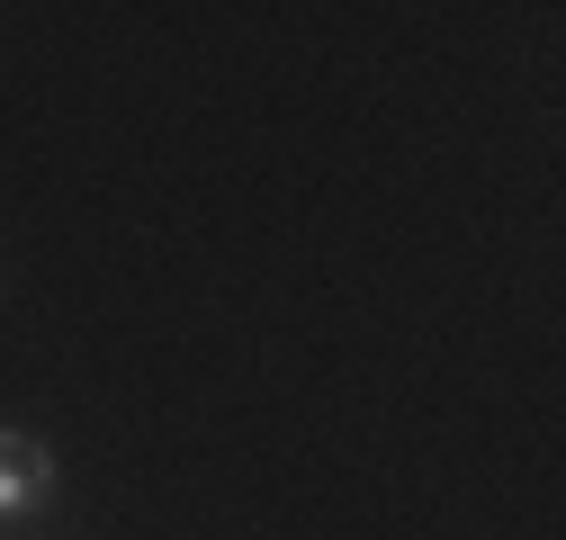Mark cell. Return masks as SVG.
<instances>
[{
    "instance_id": "cell-1",
    "label": "cell",
    "mask_w": 566,
    "mask_h": 540,
    "mask_svg": "<svg viewBox=\"0 0 566 540\" xmlns=\"http://www.w3.org/2000/svg\"><path fill=\"white\" fill-rule=\"evenodd\" d=\"M54 450L36 442V433H19V424H0V522H28V513H45L54 505Z\"/></svg>"
}]
</instances>
